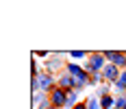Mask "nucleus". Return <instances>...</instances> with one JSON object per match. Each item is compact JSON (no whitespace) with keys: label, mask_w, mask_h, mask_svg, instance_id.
Returning <instances> with one entry per match:
<instances>
[{"label":"nucleus","mask_w":126,"mask_h":109,"mask_svg":"<svg viewBox=\"0 0 126 109\" xmlns=\"http://www.w3.org/2000/svg\"><path fill=\"white\" fill-rule=\"evenodd\" d=\"M67 70H70V74L74 76V81H76V87H78V85H85V83L89 81V74L85 72L83 68H78L76 63H70V65H67Z\"/></svg>","instance_id":"obj_1"},{"label":"nucleus","mask_w":126,"mask_h":109,"mask_svg":"<svg viewBox=\"0 0 126 109\" xmlns=\"http://www.w3.org/2000/svg\"><path fill=\"white\" fill-rule=\"evenodd\" d=\"M50 103H52V107H63V105H67V94L63 92L61 87H54L50 92Z\"/></svg>","instance_id":"obj_2"},{"label":"nucleus","mask_w":126,"mask_h":109,"mask_svg":"<svg viewBox=\"0 0 126 109\" xmlns=\"http://www.w3.org/2000/svg\"><path fill=\"white\" fill-rule=\"evenodd\" d=\"M104 59H107V57H104V55H91V57H89V65H87V72H98V70H104Z\"/></svg>","instance_id":"obj_3"},{"label":"nucleus","mask_w":126,"mask_h":109,"mask_svg":"<svg viewBox=\"0 0 126 109\" xmlns=\"http://www.w3.org/2000/svg\"><path fill=\"white\" fill-rule=\"evenodd\" d=\"M104 57L111 61L115 68H126V55H122V52H111L109 50V52H104Z\"/></svg>","instance_id":"obj_4"},{"label":"nucleus","mask_w":126,"mask_h":109,"mask_svg":"<svg viewBox=\"0 0 126 109\" xmlns=\"http://www.w3.org/2000/svg\"><path fill=\"white\" fill-rule=\"evenodd\" d=\"M52 85V79L48 76V74H39V76H35V89H50Z\"/></svg>","instance_id":"obj_5"},{"label":"nucleus","mask_w":126,"mask_h":109,"mask_svg":"<svg viewBox=\"0 0 126 109\" xmlns=\"http://www.w3.org/2000/svg\"><path fill=\"white\" fill-rule=\"evenodd\" d=\"M102 74H104V79H107V81H117V79H120V70L115 68L113 63L104 65V70H102Z\"/></svg>","instance_id":"obj_6"},{"label":"nucleus","mask_w":126,"mask_h":109,"mask_svg":"<svg viewBox=\"0 0 126 109\" xmlns=\"http://www.w3.org/2000/svg\"><path fill=\"white\" fill-rule=\"evenodd\" d=\"M59 87H61L63 92H70L72 87H76L74 76H61V81H59Z\"/></svg>","instance_id":"obj_7"},{"label":"nucleus","mask_w":126,"mask_h":109,"mask_svg":"<svg viewBox=\"0 0 126 109\" xmlns=\"http://www.w3.org/2000/svg\"><path fill=\"white\" fill-rule=\"evenodd\" d=\"M113 105H115V100L109 96V94H104V96L100 98V107H102V109H111Z\"/></svg>","instance_id":"obj_8"},{"label":"nucleus","mask_w":126,"mask_h":109,"mask_svg":"<svg viewBox=\"0 0 126 109\" xmlns=\"http://www.w3.org/2000/svg\"><path fill=\"white\" fill-rule=\"evenodd\" d=\"M115 87H117L120 92H126V72H122V74H120V79L115 81Z\"/></svg>","instance_id":"obj_9"},{"label":"nucleus","mask_w":126,"mask_h":109,"mask_svg":"<svg viewBox=\"0 0 126 109\" xmlns=\"http://www.w3.org/2000/svg\"><path fill=\"white\" fill-rule=\"evenodd\" d=\"M115 107L117 109H126V98H115Z\"/></svg>","instance_id":"obj_10"},{"label":"nucleus","mask_w":126,"mask_h":109,"mask_svg":"<svg viewBox=\"0 0 126 109\" xmlns=\"http://www.w3.org/2000/svg\"><path fill=\"white\" fill-rule=\"evenodd\" d=\"M87 109H100V105H98V100H96V98H91V100H87Z\"/></svg>","instance_id":"obj_11"},{"label":"nucleus","mask_w":126,"mask_h":109,"mask_svg":"<svg viewBox=\"0 0 126 109\" xmlns=\"http://www.w3.org/2000/svg\"><path fill=\"white\" fill-rule=\"evenodd\" d=\"M65 94H67V105H72V103L76 100V92H72V89H70V92H65Z\"/></svg>","instance_id":"obj_12"},{"label":"nucleus","mask_w":126,"mask_h":109,"mask_svg":"<svg viewBox=\"0 0 126 109\" xmlns=\"http://www.w3.org/2000/svg\"><path fill=\"white\" fill-rule=\"evenodd\" d=\"M72 57H74V59H83V57H85V52H83V50H74V52H72Z\"/></svg>","instance_id":"obj_13"},{"label":"nucleus","mask_w":126,"mask_h":109,"mask_svg":"<svg viewBox=\"0 0 126 109\" xmlns=\"http://www.w3.org/2000/svg\"><path fill=\"white\" fill-rule=\"evenodd\" d=\"M72 109H87V105H85V103H76Z\"/></svg>","instance_id":"obj_14"},{"label":"nucleus","mask_w":126,"mask_h":109,"mask_svg":"<svg viewBox=\"0 0 126 109\" xmlns=\"http://www.w3.org/2000/svg\"><path fill=\"white\" fill-rule=\"evenodd\" d=\"M50 109H57V107H52V105H50Z\"/></svg>","instance_id":"obj_15"},{"label":"nucleus","mask_w":126,"mask_h":109,"mask_svg":"<svg viewBox=\"0 0 126 109\" xmlns=\"http://www.w3.org/2000/svg\"><path fill=\"white\" fill-rule=\"evenodd\" d=\"M124 94H126V92H124Z\"/></svg>","instance_id":"obj_16"}]
</instances>
